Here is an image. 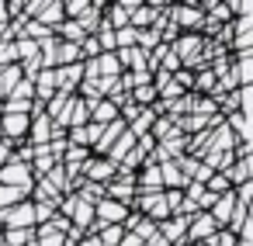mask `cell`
Instances as JSON below:
<instances>
[{"label":"cell","instance_id":"cell-1","mask_svg":"<svg viewBox=\"0 0 253 246\" xmlns=\"http://www.w3.org/2000/svg\"><path fill=\"white\" fill-rule=\"evenodd\" d=\"M163 18L177 28V32H201L205 14L198 4H177V7H163Z\"/></svg>","mask_w":253,"mask_h":246},{"label":"cell","instance_id":"cell-2","mask_svg":"<svg viewBox=\"0 0 253 246\" xmlns=\"http://www.w3.org/2000/svg\"><path fill=\"white\" fill-rule=\"evenodd\" d=\"M32 184H35V177H32L28 163L7 160L4 166H0V187H25V191H32Z\"/></svg>","mask_w":253,"mask_h":246},{"label":"cell","instance_id":"cell-3","mask_svg":"<svg viewBox=\"0 0 253 246\" xmlns=\"http://www.w3.org/2000/svg\"><path fill=\"white\" fill-rule=\"evenodd\" d=\"M115 173H118V166H115L111 160H104V156H90V160L80 166V177H84V180H94V184H111Z\"/></svg>","mask_w":253,"mask_h":246},{"label":"cell","instance_id":"cell-4","mask_svg":"<svg viewBox=\"0 0 253 246\" xmlns=\"http://www.w3.org/2000/svg\"><path fill=\"white\" fill-rule=\"evenodd\" d=\"M128 218V205H118V201H111V198H101L97 205H94V222H97V229L101 225H122Z\"/></svg>","mask_w":253,"mask_h":246},{"label":"cell","instance_id":"cell-5","mask_svg":"<svg viewBox=\"0 0 253 246\" xmlns=\"http://www.w3.org/2000/svg\"><path fill=\"white\" fill-rule=\"evenodd\" d=\"M215 232H218L215 218H211L208 211H198V215L187 218V236H184V243H208Z\"/></svg>","mask_w":253,"mask_h":246},{"label":"cell","instance_id":"cell-6","mask_svg":"<svg viewBox=\"0 0 253 246\" xmlns=\"http://www.w3.org/2000/svg\"><path fill=\"white\" fill-rule=\"evenodd\" d=\"M160 232V243L163 246H184V236H187V215H170L167 222L156 225Z\"/></svg>","mask_w":253,"mask_h":246},{"label":"cell","instance_id":"cell-7","mask_svg":"<svg viewBox=\"0 0 253 246\" xmlns=\"http://www.w3.org/2000/svg\"><path fill=\"white\" fill-rule=\"evenodd\" d=\"M0 222H4V229H35V208L32 201H21L7 211H0Z\"/></svg>","mask_w":253,"mask_h":246},{"label":"cell","instance_id":"cell-8","mask_svg":"<svg viewBox=\"0 0 253 246\" xmlns=\"http://www.w3.org/2000/svg\"><path fill=\"white\" fill-rule=\"evenodd\" d=\"M163 7H167V4H135L132 14H128V25H132L135 32H146V28H153V25L163 18Z\"/></svg>","mask_w":253,"mask_h":246},{"label":"cell","instance_id":"cell-9","mask_svg":"<svg viewBox=\"0 0 253 246\" xmlns=\"http://www.w3.org/2000/svg\"><path fill=\"white\" fill-rule=\"evenodd\" d=\"M28 125H32L28 115H0V135H4L7 142H25Z\"/></svg>","mask_w":253,"mask_h":246},{"label":"cell","instance_id":"cell-10","mask_svg":"<svg viewBox=\"0 0 253 246\" xmlns=\"http://www.w3.org/2000/svg\"><path fill=\"white\" fill-rule=\"evenodd\" d=\"M32 21H39L42 28H49V32L56 35V28L66 21V18H63V0H42V11H39Z\"/></svg>","mask_w":253,"mask_h":246},{"label":"cell","instance_id":"cell-11","mask_svg":"<svg viewBox=\"0 0 253 246\" xmlns=\"http://www.w3.org/2000/svg\"><path fill=\"white\" fill-rule=\"evenodd\" d=\"M32 87H35V104L45 108V101L56 94V70H39L35 80H32Z\"/></svg>","mask_w":253,"mask_h":246},{"label":"cell","instance_id":"cell-12","mask_svg":"<svg viewBox=\"0 0 253 246\" xmlns=\"http://www.w3.org/2000/svg\"><path fill=\"white\" fill-rule=\"evenodd\" d=\"M232 211H236V198H232V191H229V194H222V198H215V205L208 208V215L215 218V225H218V229H225V225H229Z\"/></svg>","mask_w":253,"mask_h":246},{"label":"cell","instance_id":"cell-13","mask_svg":"<svg viewBox=\"0 0 253 246\" xmlns=\"http://www.w3.org/2000/svg\"><path fill=\"white\" fill-rule=\"evenodd\" d=\"M132 146H135V139H132V135H128V128H125V132H122V135L115 139V146H111V149L104 153V160H111V163L118 166V163H122V160H125V156L132 153Z\"/></svg>","mask_w":253,"mask_h":246},{"label":"cell","instance_id":"cell-14","mask_svg":"<svg viewBox=\"0 0 253 246\" xmlns=\"http://www.w3.org/2000/svg\"><path fill=\"white\" fill-rule=\"evenodd\" d=\"M250 173H253V163H250V160H236V163L225 170V177H229L232 191H236V187H243V184H250Z\"/></svg>","mask_w":253,"mask_h":246},{"label":"cell","instance_id":"cell-15","mask_svg":"<svg viewBox=\"0 0 253 246\" xmlns=\"http://www.w3.org/2000/svg\"><path fill=\"white\" fill-rule=\"evenodd\" d=\"M77 63H80V45L56 42V66H52V70H59V66H77Z\"/></svg>","mask_w":253,"mask_h":246},{"label":"cell","instance_id":"cell-16","mask_svg":"<svg viewBox=\"0 0 253 246\" xmlns=\"http://www.w3.org/2000/svg\"><path fill=\"white\" fill-rule=\"evenodd\" d=\"M21 80H25V77H21V66H4V70H0V101H4Z\"/></svg>","mask_w":253,"mask_h":246},{"label":"cell","instance_id":"cell-17","mask_svg":"<svg viewBox=\"0 0 253 246\" xmlns=\"http://www.w3.org/2000/svg\"><path fill=\"white\" fill-rule=\"evenodd\" d=\"M149 135H153L156 142H160V139H167V135H177V118H170V115H156V122H153Z\"/></svg>","mask_w":253,"mask_h":246},{"label":"cell","instance_id":"cell-18","mask_svg":"<svg viewBox=\"0 0 253 246\" xmlns=\"http://www.w3.org/2000/svg\"><path fill=\"white\" fill-rule=\"evenodd\" d=\"M28 194L32 191H25V187H0V211H7V208L28 201Z\"/></svg>","mask_w":253,"mask_h":246},{"label":"cell","instance_id":"cell-19","mask_svg":"<svg viewBox=\"0 0 253 246\" xmlns=\"http://www.w3.org/2000/svg\"><path fill=\"white\" fill-rule=\"evenodd\" d=\"M0 239H4V246H25L35 239V229H4Z\"/></svg>","mask_w":253,"mask_h":246},{"label":"cell","instance_id":"cell-20","mask_svg":"<svg viewBox=\"0 0 253 246\" xmlns=\"http://www.w3.org/2000/svg\"><path fill=\"white\" fill-rule=\"evenodd\" d=\"M139 45V32L128 25V28H122V32H115V52H122V49H135Z\"/></svg>","mask_w":253,"mask_h":246},{"label":"cell","instance_id":"cell-21","mask_svg":"<svg viewBox=\"0 0 253 246\" xmlns=\"http://www.w3.org/2000/svg\"><path fill=\"white\" fill-rule=\"evenodd\" d=\"M94 236L101 239V246H118V243H122V236H125V229H122V225H101Z\"/></svg>","mask_w":253,"mask_h":246},{"label":"cell","instance_id":"cell-22","mask_svg":"<svg viewBox=\"0 0 253 246\" xmlns=\"http://www.w3.org/2000/svg\"><path fill=\"white\" fill-rule=\"evenodd\" d=\"M4 66H18V49H14V42L0 39V70Z\"/></svg>","mask_w":253,"mask_h":246},{"label":"cell","instance_id":"cell-23","mask_svg":"<svg viewBox=\"0 0 253 246\" xmlns=\"http://www.w3.org/2000/svg\"><path fill=\"white\" fill-rule=\"evenodd\" d=\"M94 39H97L101 52H115V32H111V28H104V25H101V28L94 32Z\"/></svg>","mask_w":253,"mask_h":246},{"label":"cell","instance_id":"cell-24","mask_svg":"<svg viewBox=\"0 0 253 246\" xmlns=\"http://www.w3.org/2000/svg\"><path fill=\"white\" fill-rule=\"evenodd\" d=\"M229 14L232 18H253V4L250 0H229Z\"/></svg>","mask_w":253,"mask_h":246},{"label":"cell","instance_id":"cell-25","mask_svg":"<svg viewBox=\"0 0 253 246\" xmlns=\"http://www.w3.org/2000/svg\"><path fill=\"white\" fill-rule=\"evenodd\" d=\"M236 243H239V239H236L229 229H218V232H215V236H211L205 246H236Z\"/></svg>","mask_w":253,"mask_h":246},{"label":"cell","instance_id":"cell-26","mask_svg":"<svg viewBox=\"0 0 253 246\" xmlns=\"http://www.w3.org/2000/svg\"><path fill=\"white\" fill-rule=\"evenodd\" d=\"M229 28H232V35H253V18H236Z\"/></svg>","mask_w":253,"mask_h":246},{"label":"cell","instance_id":"cell-27","mask_svg":"<svg viewBox=\"0 0 253 246\" xmlns=\"http://www.w3.org/2000/svg\"><path fill=\"white\" fill-rule=\"evenodd\" d=\"M77 246H101V239H97V236H84Z\"/></svg>","mask_w":253,"mask_h":246},{"label":"cell","instance_id":"cell-28","mask_svg":"<svg viewBox=\"0 0 253 246\" xmlns=\"http://www.w3.org/2000/svg\"><path fill=\"white\" fill-rule=\"evenodd\" d=\"M184 246H205V243H184Z\"/></svg>","mask_w":253,"mask_h":246},{"label":"cell","instance_id":"cell-29","mask_svg":"<svg viewBox=\"0 0 253 246\" xmlns=\"http://www.w3.org/2000/svg\"><path fill=\"white\" fill-rule=\"evenodd\" d=\"M236 246H250V243H236Z\"/></svg>","mask_w":253,"mask_h":246}]
</instances>
